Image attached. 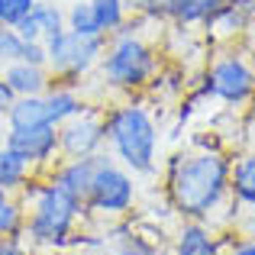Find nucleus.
<instances>
[{
    "label": "nucleus",
    "mask_w": 255,
    "mask_h": 255,
    "mask_svg": "<svg viewBox=\"0 0 255 255\" xmlns=\"http://www.w3.org/2000/svg\"><path fill=\"white\" fill-rule=\"evenodd\" d=\"M230 191V162L220 152H194L174 155L168 168V197L174 210L184 217H207L220 207Z\"/></svg>",
    "instance_id": "f257e3e1"
},
{
    "label": "nucleus",
    "mask_w": 255,
    "mask_h": 255,
    "mask_svg": "<svg viewBox=\"0 0 255 255\" xmlns=\"http://www.w3.org/2000/svg\"><path fill=\"white\" fill-rule=\"evenodd\" d=\"M107 139L113 142L117 155L123 158V165L129 171L149 174L155 168L158 132L145 107H136V104L117 107L110 113V120H107Z\"/></svg>",
    "instance_id": "f03ea898"
},
{
    "label": "nucleus",
    "mask_w": 255,
    "mask_h": 255,
    "mask_svg": "<svg viewBox=\"0 0 255 255\" xmlns=\"http://www.w3.org/2000/svg\"><path fill=\"white\" fill-rule=\"evenodd\" d=\"M81 213V200L71 197L55 181L39 184L32 191V213L26 217V236L36 246H68L75 220Z\"/></svg>",
    "instance_id": "7ed1b4c3"
},
{
    "label": "nucleus",
    "mask_w": 255,
    "mask_h": 255,
    "mask_svg": "<svg viewBox=\"0 0 255 255\" xmlns=\"http://www.w3.org/2000/svg\"><path fill=\"white\" fill-rule=\"evenodd\" d=\"M100 52H104V36H81L65 26L58 36L45 39V55H49L45 68L52 78H78L97 62Z\"/></svg>",
    "instance_id": "20e7f679"
},
{
    "label": "nucleus",
    "mask_w": 255,
    "mask_h": 255,
    "mask_svg": "<svg viewBox=\"0 0 255 255\" xmlns=\"http://www.w3.org/2000/svg\"><path fill=\"white\" fill-rule=\"evenodd\" d=\"M155 71V58L145 42L136 36H120L104 55V78L117 87H142Z\"/></svg>",
    "instance_id": "39448f33"
},
{
    "label": "nucleus",
    "mask_w": 255,
    "mask_h": 255,
    "mask_svg": "<svg viewBox=\"0 0 255 255\" xmlns=\"http://www.w3.org/2000/svg\"><path fill=\"white\" fill-rule=\"evenodd\" d=\"M132 200H136V184H132L129 171L117 168V165L107 162V158H100L84 204L91 207V210H97V213L120 217V213H126L132 207Z\"/></svg>",
    "instance_id": "423d86ee"
},
{
    "label": "nucleus",
    "mask_w": 255,
    "mask_h": 255,
    "mask_svg": "<svg viewBox=\"0 0 255 255\" xmlns=\"http://www.w3.org/2000/svg\"><path fill=\"white\" fill-rule=\"evenodd\" d=\"M107 139V123L91 113H78V117L58 123V149L68 158H91Z\"/></svg>",
    "instance_id": "0eeeda50"
},
{
    "label": "nucleus",
    "mask_w": 255,
    "mask_h": 255,
    "mask_svg": "<svg viewBox=\"0 0 255 255\" xmlns=\"http://www.w3.org/2000/svg\"><path fill=\"white\" fill-rule=\"evenodd\" d=\"M6 149L16 152L26 165H45L58 152V126L55 123H39V126H19L6 132Z\"/></svg>",
    "instance_id": "6e6552de"
},
{
    "label": "nucleus",
    "mask_w": 255,
    "mask_h": 255,
    "mask_svg": "<svg viewBox=\"0 0 255 255\" xmlns=\"http://www.w3.org/2000/svg\"><path fill=\"white\" fill-rule=\"evenodd\" d=\"M252 71L246 68L239 58H223V62L213 65L210 71V81H207V87H210L217 97H223L226 104H243L246 97L252 94Z\"/></svg>",
    "instance_id": "1a4fd4ad"
},
{
    "label": "nucleus",
    "mask_w": 255,
    "mask_h": 255,
    "mask_svg": "<svg viewBox=\"0 0 255 255\" xmlns=\"http://www.w3.org/2000/svg\"><path fill=\"white\" fill-rule=\"evenodd\" d=\"M65 29V13L55 3H39L32 6V13L16 26V32L23 36V42H45V39L58 36Z\"/></svg>",
    "instance_id": "9d476101"
},
{
    "label": "nucleus",
    "mask_w": 255,
    "mask_h": 255,
    "mask_svg": "<svg viewBox=\"0 0 255 255\" xmlns=\"http://www.w3.org/2000/svg\"><path fill=\"white\" fill-rule=\"evenodd\" d=\"M3 81L10 84V91L16 94V97H39V94L49 91L52 75L42 65L13 62V65H3Z\"/></svg>",
    "instance_id": "9b49d317"
},
{
    "label": "nucleus",
    "mask_w": 255,
    "mask_h": 255,
    "mask_svg": "<svg viewBox=\"0 0 255 255\" xmlns=\"http://www.w3.org/2000/svg\"><path fill=\"white\" fill-rule=\"evenodd\" d=\"M100 165V155H91V158H71L68 165H62V168L55 171V184L65 187V191L71 194V197H78L84 204L87 200V191H91V181H94V171H97Z\"/></svg>",
    "instance_id": "f8f14e48"
},
{
    "label": "nucleus",
    "mask_w": 255,
    "mask_h": 255,
    "mask_svg": "<svg viewBox=\"0 0 255 255\" xmlns=\"http://www.w3.org/2000/svg\"><path fill=\"white\" fill-rule=\"evenodd\" d=\"M174 255H220V243L210 236V230L200 223H187L178 233Z\"/></svg>",
    "instance_id": "ddd939ff"
},
{
    "label": "nucleus",
    "mask_w": 255,
    "mask_h": 255,
    "mask_svg": "<svg viewBox=\"0 0 255 255\" xmlns=\"http://www.w3.org/2000/svg\"><path fill=\"white\" fill-rule=\"evenodd\" d=\"M6 123L10 129H19V126H39L49 123V110H45V97H16L6 110Z\"/></svg>",
    "instance_id": "4468645a"
},
{
    "label": "nucleus",
    "mask_w": 255,
    "mask_h": 255,
    "mask_svg": "<svg viewBox=\"0 0 255 255\" xmlns=\"http://www.w3.org/2000/svg\"><path fill=\"white\" fill-rule=\"evenodd\" d=\"M42 97H45V110H49V123H55V126L71 120V117H78L84 110L81 97L71 87H49Z\"/></svg>",
    "instance_id": "2eb2a0df"
},
{
    "label": "nucleus",
    "mask_w": 255,
    "mask_h": 255,
    "mask_svg": "<svg viewBox=\"0 0 255 255\" xmlns=\"http://www.w3.org/2000/svg\"><path fill=\"white\" fill-rule=\"evenodd\" d=\"M230 3V0H174L168 16H174L178 23H194V19H210L217 10H223V6Z\"/></svg>",
    "instance_id": "dca6fc26"
},
{
    "label": "nucleus",
    "mask_w": 255,
    "mask_h": 255,
    "mask_svg": "<svg viewBox=\"0 0 255 255\" xmlns=\"http://www.w3.org/2000/svg\"><path fill=\"white\" fill-rule=\"evenodd\" d=\"M23 184H29V165H26L16 152H10L3 145V149H0V187H3V191H16V187H23Z\"/></svg>",
    "instance_id": "f3484780"
},
{
    "label": "nucleus",
    "mask_w": 255,
    "mask_h": 255,
    "mask_svg": "<svg viewBox=\"0 0 255 255\" xmlns=\"http://www.w3.org/2000/svg\"><path fill=\"white\" fill-rule=\"evenodd\" d=\"M230 191L243 204H255V155L243 158L236 168H230Z\"/></svg>",
    "instance_id": "a211bd4d"
},
{
    "label": "nucleus",
    "mask_w": 255,
    "mask_h": 255,
    "mask_svg": "<svg viewBox=\"0 0 255 255\" xmlns=\"http://www.w3.org/2000/svg\"><path fill=\"white\" fill-rule=\"evenodd\" d=\"M91 6H94V16H97V26H100L104 36L123 26V19H126L123 0H91Z\"/></svg>",
    "instance_id": "6ab92c4d"
},
{
    "label": "nucleus",
    "mask_w": 255,
    "mask_h": 255,
    "mask_svg": "<svg viewBox=\"0 0 255 255\" xmlns=\"http://www.w3.org/2000/svg\"><path fill=\"white\" fill-rule=\"evenodd\" d=\"M26 233V210L16 200L0 204V239H16Z\"/></svg>",
    "instance_id": "aec40b11"
},
{
    "label": "nucleus",
    "mask_w": 255,
    "mask_h": 255,
    "mask_svg": "<svg viewBox=\"0 0 255 255\" xmlns=\"http://www.w3.org/2000/svg\"><path fill=\"white\" fill-rule=\"evenodd\" d=\"M68 29L81 32V36H104L100 26H97V16H94L91 0H78V3L68 10Z\"/></svg>",
    "instance_id": "412c9836"
},
{
    "label": "nucleus",
    "mask_w": 255,
    "mask_h": 255,
    "mask_svg": "<svg viewBox=\"0 0 255 255\" xmlns=\"http://www.w3.org/2000/svg\"><path fill=\"white\" fill-rule=\"evenodd\" d=\"M23 58V36L13 26H0V68Z\"/></svg>",
    "instance_id": "4be33fe9"
},
{
    "label": "nucleus",
    "mask_w": 255,
    "mask_h": 255,
    "mask_svg": "<svg viewBox=\"0 0 255 255\" xmlns=\"http://www.w3.org/2000/svg\"><path fill=\"white\" fill-rule=\"evenodd\" d=\"M32 6H36V0H0V26H13L16 29L32 13Z\"/></svg>",
    "instance_id": "5701e85b"
},
{
    "label": "nucleus",
    "mask_w": 255,
    "mask_h": 255,
    "mask_svg": "<svg viewBox=\"0 0 255 255\" xmlns=\"http://www.w3.org/2000/svg\"><path fill=\"white\" fill-rule=\"evenodd\" d=\"M123 3L139 10V13H149V16H168L174 0H123Z\"/></svg>",
    "instance_id": "b1692460"
},
{
    "label": "nucleus",
    "mask_w": 255,
    "mask_h": 255,
    "mask_svg": "<svg viewBox=\"0 0 255 255\" xmlns=\"http://www.w3.org/2000/svg\"><path fill=\"white\" fill-rule=\"evenodd\" d=\"M113 255H158V252H155V246L145 243L142 236H129V239H123V246H117Z\"/></svg>",
    "instance_id": "393cba45"
},
{
    "label": "nucleus",
    "mask_w": 255,
    "mask_h": 255,
    "mask_svg": "<svg viewBox=\"0 0 255 255\" xmlns=\"http://www.w3.org/2000/svg\"><path fill=\"white\" fill-rule=\"evenodd\" d=\"M19 62H29V65H42L49 62V55H45V42H23V58Z\"/></svg>",
    "instance_id": "a878e982"
},
{
    "label": "nucleus",
    "mask_w": 255,
    "mask_h": 255,
    "mask_svg": "<svg viewBox=\"0 0 255 255\" xmlns=\"http://www.w3.org/2000/svg\"><path fill=\"white\" fill-rule=\"evenodd\" d=\"M0 255H29V249L19 243V236L16 239H0Z\"/></svg>",
    "instance_id": "bb28decb"
},
{
    "label": "nucleus",
    "mask_w": 255,
    "mask_h": 255,
    "mask_svg": "<svg viewBox=\"0 0 255 255\" xmlns=\"http://www.w3.org/2000/svg\"><path fill=\"white\" fill-rule=\"evenodd\" d=\"M13 100H16V94L10 91V84H6L3 75H0V117H6V110H10Z\"/></svg>",
    "instance_id": "cd10ccee"
},
{
    "label": "nucleus",
    "mask_w": 255,
    "mask_h": 255,
    "mask_svg": "<svg viewBox=\"0 0 255 255\" xmlns=\"http://www.w3.org/2000/svg\"><path fill=\"white\" fill-rule=\"evenodd\" d=\"M230 255H255V243H239Z\"/></svg>",
    "instance_id": "c85d7f7f"
},
{
    "label": "nucleus",
    "mask_w": 255,
    "mask_h": 255,
    "mask_svg": "<svg viewBox=\"0 0 255 255\" xmlns=\"http://www.w3.org/2000/svg\"><path fill=\"white\" fill-rule=\"evenodd\" d=\"M3 200H10V191H3V187H0V204H3Z\"/></svg>",
    "instance_id": "c756f323"
}]
</instances>
